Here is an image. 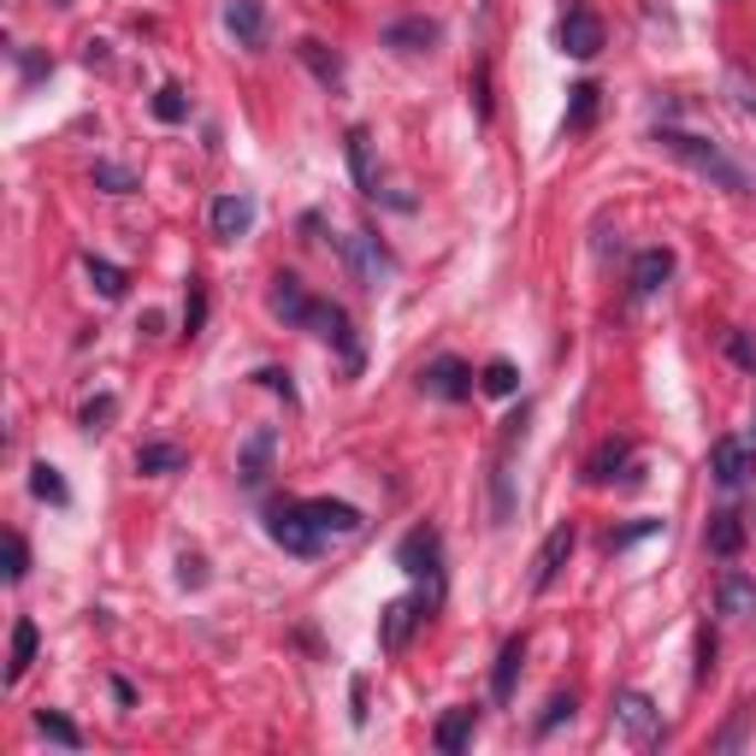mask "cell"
Listing matches in <instances>:
<instances>
[{
	"instance_id": "cell-28",
	"label": "cell",
	"mask_w": 756,
	"mask_h": 756,
	"mask_svg": "<svg viewBox=\"0 0 756 756\" xmlns=\"http://www.w3.org/2000/svg\"><path fill=\"white\" fill-rule=\"evenodd\" d=\"M343 148H349V171H355L360 196H378V171H372V143H367V130H349V136H343Z\"/></svg>"
},
{
	"instance_id": "cell-1",
	"label": "cell",
	"mask_w": 756,
	"mask_h": 756,
	"mask_svg": "<svg viewBox=\"0 0 756 756\" xmlns=\"http://www.w3.org/2000/svg\"><path fill=\"white\" fill-rule=\"evenodd\" d=\"M650 143H657L662 154H674L680 166H692L697 178H710L715 189H733V196H745V189H750L745 166H733L727 154L710 143V136H692V130H680V125H657V130H650Z\"/></svg>"
},
{
	"instance_id": "cell-45",
	"label": "cell",
	"mask_w": 756,
	"mask_h": 756,
	"mask_svg": "<svg viewBox=\"0 0 756 756\" xmlns=\"http://www.w3.org/2000/svg\"><path fill=\"white\" fill-rule=\"evenodd\" d=\"M733 95H738V107H745V113H756V83L745 72H733Z\"/></svg>"
},
{
	"instance_id": "cell-11",
	"label": "cell",
	"mask_w": 756,
	"mask_h": 756,
	"mask_svg": "<svg viewBox=\"0 0 756 756\" xmlns=\"http://www.w3.org/2000/svg\"><path fill=\"white\" fill-rule=\"evenodd\" d=\"M302 332H314V337H325L332 349H343V360H349V372L360 367V349H355V332H349V314H343L337 302H314V314H307V325Z\"/></svg>"
},
{
	"instance_id": "cell-6",
	"label": "cell",
	"mask_w": 756,
	"mask_h": 756,
	"mask_svg": "<svg viewBox=\"0 0 756 756\" xmlns=\"http://www.w3.org/2000/svg\"><path fill=\"white\" fill-rule=\"evenodd\" d=\"M615 727H621L632 745H662V710L644 692H621V697H615Z\"/></svg>"
},
{
	"instance_id": "cell-18",
	"label": "cell",
	"mask_w": 756,
	"mask_h": 756,
	"mask_svg": "<svg viewBox=\"0 0 756 756\" xmlns=\"http://www.w3.org/2000/svg\"><path fill=\"white\" fill-rule=\"evenodd\" d=\"M266 307L279 314L284 325H307V314H314V296L302 290V279H290V272H279L272 279V296H266Z\"/></svg>"
},
{
	"instance_id": "cell-22",
	"label": "cell",
	"mask_w": 756,
	"mask_h": 756,
	"mask_svg": "<svg viewBox=\"0 0 756 756\" xmlns=\"http://www.w3.org/2000/svg\"><path fill=\"white\" fill-rule=\"evenodd\" d=\"M473 727H479V710H450V715L432 727V745H438L443 756H461V750L473 745Z\"/></svg>"
},
{
	"instance_id": "cell-21",
	"label": "cell",
	"mask_w": 756,
	"mask_h": 756,
	"mask_svg": "<svg viewBox=\"0 0 756 756\" xmlns=\"http://www.w3.org/2000/svg\"><path fill=\"white\" fill-rule=\"evenodd\" d=\"M296 60L325 83V90H337V83H343V54H337V48H325L319 36H302V42H296Z\"/></svg>"
},
{
	"instance_id": "cell-43",
	"label": "cell",
	"mask_w": 756,
	"mask_h": 756,
	"mask_svg": "<svg viewBox=\"0 0 756 756\" xmlns=\"http://www.w3.org/2000/svg\"><path fill=\"white\" fill-rule=\"evenodd\" d=\"M710 674H715V632L703 627V632H697V685L710 680Z\"/></svg>"
},
{
	"instance_id": "cell-35",
	"label": "cell",
	"mask_w": 756,
	"mask_h": 756,
	"mask_svg": "<svg viewBox=\"0 0 756 756\" xmlns=\"http://www.w3.org/2000/svg\"><path fill=\"white\" fill-rule=\"evenodd\" d=\"M90 178H95V189H107V196H130V189H136V171L118 166V160H95Z\"/></svg>"
},
{
	"instance_id": "cell-26",
	"label": "cell",
	"mask_w": 756,
	"mask_h": 756,
	"mask_svg": "<svg viewBox=\"0 0 756 756\" xmlns=\"http://www.w3.org/2000/svg\"><path fill=\"white\" fill-rule=\"evenodd\" d=\"M36 644H42V632L36 621H19L12 627V657H7V685H19L30 674V662H36Z\"/></svg>"
},
{
	"instance_id": "cell-14",
	"label": "cell",
	"mask_w": 756,
	"mask_h": 756,
	"mask_svg": "<svg viewBox=\"0 0 756 756\" xmlns=\"http://www.w3.org/2000/svg\"><path fill=\"white\" fill-rule=\"evenodd\" d=\"M307 514H314V526L325 538H355V532L367 526V514L355 503H337V496H307Z\"/></svg>"
},
{
	"instance_id": "cell-44",
	"label": "cell",
	"mask_w": 756,
	"mask_h": 756,
	"mask_svg": "<svg viewBox=\"0 0 756 756\" xmlns=\"http://www.w3.org/2000/svg\"><path fill=\"white\" fill-rule=\"evenodd\" d=\"M178 579H183V586H208V561H201V556H183V561H178Z\"/></svg>"
},
{
	"instance_id": "cell-9",
	"label": "cell",
	"mask_w": 756,
	"mask_h": 756,
	"mask_svg": "<svg viewBox=\"0 0 756 756\" xmlns=\"http://www.w3.org/2000/svg\"><path fill=\"white\" fill-rule=\"evenodd\" d=\"M272 455H279V426H254L249 443L237 450V485H266V473H272Z\"/></svg>"
},
{
	"instance_id": "cell-16",
	"label": "cell",
	"mask_w": 756,
	"mask_h": 756,
	"mask_svg": "<svg viewBox=\"0 0 756 756\" xmlns=\"http://www.w3.org/2000/svg\"><path fill=\"white\" fill-rule=\"evenodd\" d=\"M208 225H213L219 243H237V237H249V225H254V201L249 196H219L208 208Z\"/></svg>"
},
{
	"instance_id": "cell-27",
	"label": "cell",
	"mask_w": 756,
	"mask_h": 756,
	"mask_svg": "<svg viewBox=\"0 0 756 756\" xmlns=\"http://www.w3.org/2000/svg\"><path fill=\"white\" fill-rule=\"evenodd\" d=\"M183 450L178 443H143L136 450V473H148V479H166V473H183Z\"/></svg>"
},
{
	"instance_id": "cell-42",
	"label": "cell",
	"mask_w": 756,
	"mask_h": 756,
	"mask_svg": "<svg viewBox=\"0 0 756 756\" xmlns=\"http://www.w3.org/2000/svg\"><path fill=\"white\" fill-rule=\"evenodd\" d=\"M254 378H261L266 390H279V397H284L290 408H296V385H290V372H284V367H261V372H254Z\"/></svg>"
},
{
	"instance_id": "cell-39",
	"label": "cell",
	"mask_w": 756,
	"mask_h": 756,
	"mask_svg": "<svg viewBox=\"0 0 756 756\" xmlns=\"http://www.w3.org/2000/svg\"><path fill=\"white\" fill-rule=\"evenodd\" d=\"M650 532H662V521H632V526H615L609 538H603V549L615 556V549H632L639 538H650Z\"/></svg>"
},
{
	"instance_id": "cell-24",
	"label": "cell",
	"mask_w": 756,
	"mask_h": 756,
	"mask_svg": "<svg viewBox=\"0 0 756 756\" xmlns=\"http://www.w3.org/2000/svg\"><path fill=\"white\" fill-rule=\"evenodd\" d=\"M83 279L95 284V296L101 302H118L130 290V272L125 266H113V261H101V254H83Z\"/></svg>"
},
{
	"instance_id": "cell-29",
	"label": "cell",
	"mask_w": 756,
	"mask_h": 756,
	"mask_svg": "<svg viewBox=\"0 0 756 756\" xmlns=\"http://www.w3.org/2000/svg\"><path fill=\"white\" fill-rule=\"evenodd\" d=\"M597 83H574L567 90V136H579V130H591V118H597Z\"/></svg>"
},
{
	"instance_id": "cell-19",
	"label": "cell",
	"mask_w": 756,
	"mask_h": 756,
	"mask_svg": "<svg viewBox=\"0 0 756 756\" xmlns=\"http://www.w3.org/2000/svg\"><path fill=\"white\" fill-rule=\"evenodd\" d=\"M526 668V639H508L503 650H496V668H491V697L496 703H514V680H521Z\"/></svg>"
},
{
	"instance_id": "cell-36",
	"label": "cell",
	"mask_w": 756,
	"mask_h": 756,
	"mask_svg": "<svg viewBox=\"0 0 756 756\" xmlns=\"http://www.w3.org/2000/svg\"><path fill=\"white\" fill-rule=\"evenodd\" d=\"M750 703H738V710H733V721H727V727H721L715 738H710V750H721V756H727V750H738V745H745V727H750Z\"/></svg>"
},
{
	"instance_id": "cell-17",
	"label": "cell",
	"mask_w": 756,
	"mask_h": 756,
	"mask_svg": "<svg viewBox=\"0 0 756 756\" xmlns=\"http://www.w3.org/2000/svg\"><path fill=\"white\" fill-rule=\"evenodd\" d=\"M225 30L237 48H266V7L261 0H225Z\"/></svg>"
},
{
	"instance_id": "cell-46",
	"label": "cell",
	"mask_w": 756,
	"mask_h": 756,
	"mask_svg": "<svg viewBox=\"0 0 756 756\" xmlns=\"http://www.w3.org/2000/svg\"><path fill=\"white\" fill-rule=\"evenodd\" d=\"M349 703H355V710H349V715H355V727H367V680H355V685H349Z\"/></svg>"
},
{
	"instance_id": "cell-5",
	"label": "cell",
	"mask_w": 756,
	"mask_h": 756,
	"mask_svg": "<svg viewBox=\"0 0 756 756\" xmlns=\"http://www.w3.org/2000/svg\"><path fill=\"white\" fill-rule=\"evenodd\" d=\"M420 390L438 397V402H468L473 397V367L461 355H438V360L420 367Z\"/></svg>"
},
{
	"instance_id": "cell-31",
	"label": "cell",
	"mask_w": 756,
	"mask_h": 756,
	"mask_svg": "<svg viewBox=\"0 0 756 756\" xmlns=\"http://www.w3.org/2000/svg\"><path fill=\"white\" fill-rule=\"evenodd\" d=\"M36 733L48 738V745H65V750H83V733L65 721L60 710H36Z\"/></svg>"
},
{
	"instance_id": "cell-12",
	"label": "cell",
	"mask_w": 756,
	"mask_h": 756,
	"mask_svg": "<svg viewBox=\"0 0 756 756\" xmlns=\"http://www.w3.org/2000/svg\"><path fill=\"white\" fill-rule=\"evenodd\" d=\"M574 544H579V532H574V521H561L556 532L544 538V549H538V561H532V591H549L561 579V567H567V556H574Z\"/></svg>"
},
{
	"instance_id": "cell-4",
	"label": "cell",
	"mask_w": 756,
	"mask_h": 756,
	"mask_svg": "<svg viewBox=\"0 0 756 756\" xmlns=\"http://www.w3.org/2000/svg\"><path fill=\"white\" fill-rule=\"evenodd\" d=\"M337 254H343V266H349V279L360 290H378L397 272V261H390V249L378 243L372 231H349V237H337Z\"/></svg>"
},
{
	"instance_id": "cell-33",
	"label": "cell",
	"mask_w": 756,
	"mask_h": 756,
	"mask_svg": "<svg viewBox=\"0 0 756 756\" xmlns=\"http://www.w3.org/2000/svg\"><path fill=\"white\" fill-rule=\"evenodd\" d=\"M113 414H118V397H113V390H101V397H90V402H83L77 426L95 438V432H107V426H113Z\"/></svg>"
},
{
	"instance_id": "cell-41",
	"label": "cell",
	"mask_w": 756,
	"mask_h": 756,
	"mask_svg": "<svg viewBox=\"0 0 756 756\" xmlns=\"http://www.w3.org/2000/svg\"><path fill=\"white\" fill-rule=\"evenodd\" d=\"M727 355L738 360V367H745L750 378H756V343L745 337V332H727Z\"/></svg>"
},
{
	"instance_id": "cell-40",
	"label": "cell",
	"mask_w": 756,
	"mask_h": 756,
	"mask_svg": "<svg viewBox=\"0 0 756 756\" xmlns=\"http://www.w3.org/2000/svg\"><path fill=\"white\" fill-rule=\"evenodd\" d=\"M24 574H30V544L19 532H7V586H19Z\"/></svg>"
},
{
	"instance_id": "cell-37",
	"label": "cell",
	"mask_w": 756,
	"mask_h": 756,
	"mask_svg": "<svg viewBox=\"0 0 756 756\" xmlns=\"http://www.w3.org/2000/svg\"><path fill=\"white\" fill-rule=\"evenodd\" d=\"M201 325H208V284H201V279H189V296H183V332L196 337Z\"/></svg>"
},
{
	"instance_id": "cell-34",
	"label": "cell",
	"mask_w": 756,
	"mask_h": 756,
	"mask_svg": "<svg viewBox=\"0 0 756 756\" xmlns=\"http://www.w3.org/2000/svg\"><path fill=\"white\" fill-rule=\"evenodd\" d=\"M479 390H485V397H514V390H521V372H514V360H491V367L479 372Z\"/></svg>"
},
{
	"instance_id": "cell-3",
	"label": "cell",
	"mask_w": 756,
	"mask_h": 756,
	"mask_svg": "<svg viewBox=\"0 0 756 756\" xmlns=\"http://www.w3.org/2000/svg\"><path fill=\"white\" fill-rule=\"evenodd\" d=\"M266 538L290 549V556L314 561L325 549V532L314 526V514H307V503H266Z\"/></svg>"
},
{
	"instance_id": "cell-23",
	"label": "cell",
	"mask_w": 756,
	"mask_h": 756,
	"mask_svg": "<svg viewBox=\"0 0 756 756\" xmlns=\"http://www.w3.org/2000/svg\"><path fill=\"white\" fill-rule=\"evenodd\" d=\"M715 609L721 615H756V579L750 574H721V586H715Z\"/></svg>"
},
{
	"instance_id": "cell-47",
	"label": "cell",
	"mask_w": 756,
	"mask_h": 756,
	"mask_svg": "<svg viewBox=\"0 0 756 756\" xmlns=\"http://www.w3.org/2000/svg\"><path fill=\"white\" fill-rule=\"evenodd\" d=\"M113 697H118V703H125V710H130V703H136V685H130V680H113Z\"/></svg>"
},
{
	"instance_id": "cell-30",
	"label": "cell",
	"mask_w": 756,
	"mask_h": 756,
	"mask_svg": "<svg viewBox=\"0 0 756 756\" xmlns=\"http://www.w3.org/2000/svg\"><path fill=\"white\" fill-rule=\"evenodd\" d=\"M30 491H36L42 503H54V508L72 503V485H65L60 468H48V461H36V468H30Z\"/></svg>"
},
{
	"instance_id": "cell-8",
	"label": "cell",
	"mask_w": 756,
	"mask_h": 756,
	"mask_svg": "<svg viewBox=\"0 0 756 756\" xmlns=\"http://www.w3.org/2000/svg\"><path fill=\"white\" fill-rule=\"evenodd\" d=\"M378 42L390 48V54H432V48L443 42V24L426 19V12H414V19H397L378 30Z\"/></svg>"
},
{
	"instance_id": "cell-38",
	"label": "cell",
	"mask_w": 756,
	"mask_h": 756,
	"mask_svg": "<svg viewBox=\"0 0 756 756\" xmlns=\"http://www.w3.org/2000/svg\"><path fill=\"white\" fill-rule=\"evenodd\" d=\"M574 710H579V703H574V692H556V697L544 703V715H538V738H549V733L561 727V721H574Z\"/></svg>"
},
{
	"instance_id": "cell-15",
	"label": "cell",
	"mask_w": 756,
	"mask_h": 756,
	"mask_svg": "<svg viewBox=\"0 0 756 756\" xmlns=\"http://www.w3.org/2000/svg\"><path fill=\"white\" fill-rule=\"evenodd\" d=\"M674 279V254L668 249H644L639 261H632V279H627V290H632V302H650L657 290Z\"/></svg>"
},
{
	"instance_id": "cell-10",
	"label": "cell",
	"mask_w": 756,
	"mask_h": 756,
	"mask_svg": "<svg viewBox=\"0 0 756 756\" xmlns=\"http://www.w3.org/2000/svg\"><path fill=\"white\" fill-rule=\"evenodd\" d=\"M561 54H574V60H597V54H603V19H597L591 7H567V19H561Z\"/></svg>"
},
{
	"instance_id": "cell-25",
	"label": "cell",
	"mask_w": 756,
	"mask_h": 756,
	"mask_svg": "<svg viewBox=\"0 0 756 756\" xmlns=\"http://www.w3.org/2000/svg\"><path fill=\"white\" fill-rule=\"evenodd\" d=\"M627 455H632V443H627V438H609V443H597V450H591V461H586V485H609V479L627 468Z\"/></svg>"
},
{
	"instance_id": "cell-7",
	"label": "cell",
	"mask_w": 756,
	"mask_h": 756,
	"mask_svg": "<svg viewBox=\"0 0 756 756\" xmlns=\"http://www.w3.org/2000/svg\"><path fill=\"white\" fill-rule=\"evenodd\" d=\"M426 597H397V603H385V615H378V650H390V657H397V650L414 639V627L426 621Z\"/></svg>"
},
{
	"instance_id": "cell-13",
	"label": "cell",
	"mask_w": 756,
	"mask_h": 756,
	"mask_svg": "<svg viewBox=\"0 0 756 756\" xmlns=\"http://www.w3.org/2000/svg\"><path fill=\"white\" fill-rule=\"evenodd\" d=\"M750 443L745 438H715V450H710V473H715V485L721 491H738L750 479Z\"/></svg>"
},
{
	"instance_id": "cell-20",
	"label": "cell",
	"mask_w": 756,
	"mask_h": 756,
	"mask_svg": "<svg viewBox=\"0 0 756 756\" xmlns=\"http://www.w3.org/2000/svg\"><path fill=\"white\" fill-rule=\"evenodd\" d=\"M703 544H710V556H721V561H733L738 549H745V521H738L733 508H721V514H710V532H703Z\"/></svg>"
},
{
	"instance_id": "cell-2",
	"label": "cell",
	"mask_w": 756,
	"mask_h": 756,
	"mask_svg": "<svg viewBox=\"0 0 756 756\" xmlns=\"http://www.w3.org/2000/svg\"><path fill=\"white\" fill-rule=\"evenodd\" d=\"M397 567L414 586H426V597H432V609H438V597H443V538H438V526H414L408 538L397 544Z\"/></svg>"
},
{
	"instance_id": "cell-32",
	"label": "cell",
	"mask_w": 756,
	"mask_h": 756,
	"mask_svg": "<svg viewBox=\"0 0 756 756\" xmlns=\"http://www.w3.org/2000/svg\"><path fill=\"white\" fill-rule=\"evenodd\" d=\"M148 107H154V118H160V125H183V118H189V95L178 90V83H166V90H154Z\"/></svg>"
}]
</instances>
